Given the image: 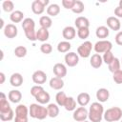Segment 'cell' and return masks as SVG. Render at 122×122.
I'll return each instance as SVG.
<instances>
[{
  "mask_svg": "<svg viewBox=\"0 0 122 122\" xmlns=\"http://www.w3.org/2000/svg\"><path fill=\"white\" fill-rule=\"evenodd\" d=\"M0 28L3 29V30H4V28H5V27H4V20H3V19H1V26H0Z\"/></svg>",
  "mask_w": 122,
  "mask_h": 122,
  "instance_id": "cell-49",
  "label": "cell"
},
{
  "mask_svg": "<svg viewBox=\"0 0 122 122\" xmlns=\"http://www.w3.org/2000/svg\"><path fill=\"white\" fill-rule=\"evenodd\" d=\"M39 24L41 26V28H44V29H49L51 27L52 25V20L50 16H47V15H44V16H41L40 19H39Z\"/></svg>",
  "mask_w": 122,
  "mask_h": 122,
  "instance_id": "cell-29",
  "label": "cell"
},
{
  "mask_svg": "<svg viewBox=\"0 0 122 122\" xmlns=\"http://www.w3.org/2000/svg\"><path fill=\"white\" fill-rule=\"evenodd\" d=\"M71 45L69 41H61L57 45V51L61 53L68 52L71 50Z\"/></svg>",
  "mask_w": 122,
  "mask_h": 122,
  "instance_id": "cell-31",
  "label": "cell"
},
{
  "mask_svg": "<svg viewBox=\"0 0 122 122\" xmlns=\"http://www.w3.org/2000/svg\"><path fill=\"white\" fill-rule=\"evenodd\" d=\"M14 117V112L13 110L11 109L10 111H9L8 112H5V113H0V119L3 121V122H10V120H12Z\"/></svg>",
  "mask_w": 122,
  "mask_h": 122,
  "instance_id": "cell-37",
  "label": "cell"
},
{
  "mask_svg": "<svg viewBox=\"0 0 122 122\" xmlns=\"http://www.w3.org/2000/svg\"><path fill=\"white\" fill-rule=\"evenodd\" d=\"M62 35L66 39V41L72 40L75 37V35H76L75 28L72 27V26H67V27H65L63 29V30H62Z\"/></svg>",
  "mask_w": 122,
  "mask_h": 122,
  "instance_id": "cell-13",
  "label": "cell"
},
{
  "mask_svg": "<svg viewBox=\"0 0 122 122\" xmlns=\"http://www.w3.org/2000/svg\"><path fill=\"white\" fill-rule=\"evenodd\" d=\"M5 82V74L4 72H0V84H3Z\"/></svg>",
  "mask_w": 122,
  "mask_h": 122,
  "instance_id": "cell-48",
  "label": "cell"
},
{
  "mask_svg": "<svg viewBox=\"0 0 122 122\" xmlns=\"http://www.w3.org/2000/svg\"><path fill=\"white\" fill-rule=\"evenodd\" d=\"M29 115L31 118L43 120L47 116H49L48 109H47V107H44L40 104H36V103L30 104V106L29 108Z\"/></svg>",
  "mask_w": 122,
  "mask_h": 122,
  "instance_id": "cell-2",
  "label": "cell"
},
{
  "mask_svg": "<svg viewBox=\"0 0 122 122\" xmlns=\"http://www.w3.org/2000/svg\"><path fill=\"white\" fill-rule=\"evenodd\" d=\"M75 1L76 0H62V6L65 8V9H68V10H71L75 4Z\"/></svg>",
  "mask_w": 122,
  "mask_h": 122,
  "instance_id": "cell-45",
  "label": "cell"
},
{
  "mask_svg": "<svg viewBox=\"0 0 122 122\" xmlns=\"http://www.w3.org/2000/svg\"><path fill=\"white\" fill-rule=\"evenodd\" d=\"M77 35L80 39H87L90 35V30H89V28H82V29H78L77 30Z\"/></svg>",
  "mask_w": 122,
  "mask_h": 122,
  "instance_id": "cell-39",
  "label": "cell"
},
{
  "mask_svg": "<svg viewBox=\"0 0 122 122\" xmlns=\"http://www.w3.org/2000/svg\"><path fill=\"white\" fill-rule=\"evenodd\" d=\"M102 59H103V62L106 63V64H111L112 62V60L114 59V56H113V53L111 51H108V52H105L103 53V56H102Z\"/></svg>",
  "mask_w": 122,
  "mask_h": 122,
  "instance_id": "cell-41",
  "label": "cell"
},
{
  "mask_svg": "<svg viewBox=\"0 0 122 122\" xmlns=\"http://www.w3.org/2000/svg\"><path fill=\"white\" fill-rule=\"evenodd\" d=\"M108 66H109V71L113 73V72H115V71H117L120 70L121 62H120V60L117 57H114V59L112 60V62L111 64H109Z\"/></svg>",
  "mask_w": 122,
  "mask_h": 122,
  "instance_id": "cell-33",
  "label": "cell"
},
{
  "mask_svg": "<svg viewBox=\"0 0 122 122\" xmlns=\"http://www.w3.org/2000/svg\"><path fill=\"white\" fill-rule=\"evenodd\" d=\"M84 10H85L84 3H83L82 1L76 0V1H75V4H74V6H73V8L71 9V11H72V12H74V13L79 14V13L83 12V11H84Z\"/></svg>",
  "mask_w": 122,
  "mask_h": 122,
  "instance_id": "cell-35",
  "label": "cell"
},
{
  "mask_svg": "<svg viewBox=\"0 0 122 122\" xmlns=\"http://www.w3.org/2000/svg\"><path fill=\"white\" fill-rule=\"evenodd\" d=\"M8 98L12 103H19L22 99V93L18 90H11L8 93Z\"/></svg>",
  "mask_w": 122,
  "mask_h": 122,
  "instance_id": "cell-17",
  "label": "cell"
},
{
  "mask_svg": "<svg viewBox=\"0 0 122 122\" xmlns=\"http://www.w3.org/2000/svg\"><path fill=\"white\" fill-rule=\"evenodd\" d=\"M109 34H110V30H109V28L106 26H99L95 30L96 37L100 38L101 40H105V38H107Z\"/></svg>",
  "mask_w": 122,
  "mask_h": 122,
  "instance_id": "cell-19",
  "label": "cell"
},
{
  "mask_svg": "<svg viewBox=\"0 0 122 122\" xmlns=\"http://www.w3.org/2000/svg\"><path fill=\"white\" fill-rule=\"evenodd\" d=\"M120 122H122V118H121V119H120Z\"/></svg>",
  "mask_w": 122,
  "mask_h": 122,
  "instance_id": "cell-51",
  "label": "cell"
},
{
  "mask_svg": "<svg viewBox=\"0 0 122 122\" xmlns=\"http://www.w3.org/2000/svg\"><path fill=\"white\" fill-rule=\"evenodd\" d=\"M22 28L24 30H30V29H35V23H34V20L32 18H25L22 22Z\"/></svg>",
  "mask_w": 122,
  "mask_h": 122,
  "instance_id": "cell-34",
  "label": "cell"
},
{
  "mask_svg": "<svg viewBox=\"0 0 122 122\" xmlns=\"http://www.w3.org/2000/svg\"><path fill=\"white\" fill-rule=\"evenodd\" d=\"M77 103L81 106V107H85L87 106L89 103H90V100H91V96L88 92H81L77 95Z\"/></svg>",
  "mask_w": 122,
  "mask_h": 122,
  "instance_id": "cell-22",
  "label": "cell"
},
{
  "mask_svg": "<svg viewBox=\"0 0 122 122\" xmlns=\"http://www.w3.org/2000/svg\"><path fill=\"white\" fill-rule=\"evenodd\" d=\"M27 48L24 47V46H18L14 49L13 52H14V55L16 57H19V58H22V57H25L26 54H27Z\"/></svg>",
  "mask_w": 122,
  "mask_h": 122,
  "instance_id": "cell-36",
  "label": "cell"
},
{
  "mask_svg": "<svg viewBox=\"0 0 122 122\" xmlns=\"http://www.w3.org/2000/svg\"><path fill=\"white\" fill-rule=\"evenodd\" d=\"M29 108L24 104H19L15 108L14 122H28Z\"/></svg>",
  "mask_w": 122,
  "mask_h": 122,
  "instance_id": "cell-4",
  "label": "cell"
},
{
  "mask_svg": "<svg viewBox=\"0 0 122 122\" xmlns=\"http://www.w3.org/2000/svg\"><path fill=\"white\" fill-rule=\"evenodd\" d=\"M115 42L117 45L122 46V31H118L115 35Z\"/></svg>",
  "mask_w": 122,
  "mask_h": 122,
  "instance_id": "cell-46",
  "label": "cell"
},
{
  "mask_svg": "<svg viewBox=\"0 0 122 122\" xmlns=\"http://www.w3.org/2000/svg\"><path fill=\"white\" fill-rule=\"evenodd\" d=\"M11 110V107L10 103L8 102L6 95L4 92H1V97H0V113H5L8 112L9 111Z\"/></svg>",
  "mask_w": 122,
  "mask_h": 122,
  "instance_id": "cell-16",
  "label": "cell"
},
{
  "mask_svg": "<svg viewBox=\"0 0 122 122\" xmlns=\"http://www.w3.org/2000/svg\"><path fill=\"white\" fill-rule=\"evenodd\" d=\"M83 122H89V121H86V120H85V121H83Z\"/></svg>",
  "mask_w": 122,
  "mask_h": 122,
  "instance_id": "cell-52",
  "label": "cell"
},
{
  "mask_svg": "<svg viewBox=\"0 0 122 122\" xmlns=\"http://www.w3.org/2000/svg\"><path fill=\"white\" fill-rule=\"evenodd\" d=\"M74 25L75 27L78 29H82V28H89L90 27V21L87 17L84 16H78L75 21H74Z\"/></svg>",
  "mask_w": 122,
  "mask_h": 122,
  "instance_id": "cell-23",
  "label": "cell"
},
{
  "mask_svg": "<svg viewBox=\"0 0 122 122\" xmlns=\"http://www.w3.org/2000/svg\"><path fill=\"white\" fill-rule=\"evenodd\" d=\"M32 81L33 83L37 84V85H41V84H44L47 80V74L41 71V70H38V71H35L33 73H32Z\"/></svg>",
  "mask_w": 122,
  "mask_h": 122,
  "instance_id": "cell-11",
  "label": "cell"
},
{
  "mask_svg": "<svg viewBox=\"0 0 122 122\" xmlns=\"http://www.w3.org/2000/svg\"><path fill=\"white\" fill-rule=\"evenodd\" d=\"M47 109H48L49 116L51 117V118H54V117H56L59 114V108H58V105L57 104L51 103V104L48 105Z\"/></svg>",
  "mask_w": 122,
  "mask_h": 122,
  "instance_id": "cell-28",
  "label": "cell"
},
{
  "mask_svg": "<svg viewBox=\"0 0 122 122\" xmlns=\"http://www.w3.org/2000/svg\"><path fill=\"white\" fill-rule=\"evenodd\" d=\"M2 8H3L4 11H6V12H12V11H14V10H13V9H14V4H13V2L10 1V0H6V1H4V2L2 3Z\"/></svg>",
  "mask_w": 122,
  "mask_h": 122,
  "instance_id": "cell-38",
  "label": "cell"
},
{
  "mask_svg": "<svg viewBox=\"0 0 122 122\" xmlns=\"http://www.w3.org/2000/svg\"><path fill=\"white\" fill-rule=\"evenodd\" d=\"M103 118L107 122H116L122 118V110L119 107H112L104 112Z\"/></svg>",
  "mask_w": 122,
  "mask_h": 122,
  "instance_id": "cell-3",
  "label": "cell"
},
{
  "mask_svg": "<svg viewBox=\"0 0 122 122\" xmlns=\"http://www.w3.org/2000/svg\"><path fill=\"white\" fill-rule=\"evenodd\" d=\"M40 51H41L42 53L50 54L52 51V46L51 44H49V43H43L40 46Z\"/></svg>",
  "mask_w": 122,
  "mask_h": 122,
  "instance_id": "cell-42",
  "label": "cell"
},
{
  "mask_svg": "<svg viewBox=\"0 0 122 122\" xmlns=\"http://www.w3.org/2000/svg\"><path fill=\"white\" fill-rule=\"evenodd\" d=\"M10 19L12 23H20L24 20V13L21 10H14L10 13Z\"/></svg>",
  "mask_w": 122,
  "mask_h": 122,
  "instance_id": "cell-26",
  "label": "cell"
},
{
  "mask_svg": "<svg viewBox=\"0 0 122 122\" xmlns=\"http://www.w3.org/2000/svg\"><path fill=\"white\" fill-rule=\"evenodd\" d=\"M114 14L117 18H122V7H116L114 9Z\"/></svg>",
  "mask_w": 122,
  "mask_h": 122,
  "instance_id": "cell-47",
  "label": "cell"
},
{
  "mask_svg": "<svg viewBox=\"0 0 122 122\" xmlns=\"http://www.w3.org/2000/svg\"><path fill=\"white\" fill-rule=\"evenodd\" d=\"M35 99H36V101H37L39 104L43 105V104H48V103L50 102L51 96H50V93L47 92L44 90V91H42V92L35 97Z\"/></svg>",
  "mask_w": 122,
  "mask_h": 122,
  "instance_id": "cell-25",
  "label": "cell"
},
{
  "mask_svg": "<svg viewBox=\"0 0 122 122\" xmlns=\"http://www.w3.org/2000/svg\"><path fill=\"white\" fill-rule=\"evenodd\" d=\"M68 96L66 95V93L64 92H58L55 95V101H56V104L60 107H64L65 105V102L67 100Z\"/></svg>",
  "mask_w": 122,
  "mask_h": 122,
  "instance_id": "cell-32",
  "label": "cell"
},
{
  "mask_svg": "<svg viewBox=\"0 0 122 122\" xmlns=\"http://www.w3.org/2000/svg\"><path fill=\"white\" fill-rule=\"evenodd\" d=\"M119 7H122V0L119 1Z\"/></svg>",
  "mask_w": 122,
  "mask_h": 122,
  "instance_id": "cell-50",
  "label": "cell"
},
{
  "mask_svg": "<svg viewBox=\"0 0 122 122\" xmlns=\"http://www.w3.org/2000/svg\"><path fill=\"white\" fill-rule=\"evenodd\" d=\"M10 83L12 87H20L23 84V76L19 72L12 73L10 77Z\"/></svg>",
  "mask_w": 122,
  "mask_h": 122,
  "instance_id": "cell-14",
  "label": "cell"
},
{
  "mask_svg": "<svg viewBox=\"0 0 122 122\" xmlns=\"http://www.w3.org/2000/svg\"><path fill=\"white\" fill-rule=\"evenodd\" d=\"M93 45L90 41H85L77 48V54L82 58H88L91 55Z\"/></svg>",
  "mask_w": 122,
  "mask_h": 122,
  "instance_id": "cell-6",
  "label": "cell"
},
{
  "mask_svg": "<svg viewBox=\"0 0 122 122\" xmlns=\"http://www.w3.org/2000/svg\"><path fill=\"white\" fill-rule=\"evenodd\" d=\"M102 63H103V59H102V56L99 53H94V54L92 55V57L90 59V64L92 68L99 69L102 66Z\"/></svg>",
  "mask_w": 122,
  "mask_h": 122,
  "instance_id": "cell-18",
  "label": "cell"
},
{
  "mask_svg": "<svg viewBox=\"0 0 122 122\" xmlns=\"http://www.w3.org/2000/svg\"><path fill=\"white\" fill-rule=\"evenodd\" d=\"M64 108L69 111V112H71V111H74L76 109V101L73 97L71 96H69L65 102V105H64Z\"/></svg>",
  "mask_w": 122,
  "mask_h": 122,
  "instance_id": "cell-30",
  "label": "cell"
},
{
  "mask_svg": "<svg viewBox=\"0 0 122 122\" xmlns=\"http://www.w3.org/2000/svg\"><path fill=\"white\" fill-rule=\"evenodd\" d=\"M104 114V108L100 102H93L92 103L89 109L88 118L91 122H101Z\"/></svg>",
  "mask_w": 122,
  "mask_h": 122,
  "instance_id": "cell-1",
  "label": "cell"
},
{
  "mask_svg": "<svg viewBox=\"0 0 122 122\" xmlns=\"http://www.w3.org/2000/svg\"><path fill=\"white\" fill-rule=\"evenodd\" d=\"M88 114H89V111L85 107L80 106L79 108H76L73 111L72 118L77 122H83L88 118Z\"/></svg>",
  "mask_w": 122,
  "mask_h": 122,
  "instance_id": "cell-7",
  "label": "cell"
},
{
  "mask_svg": "<svg viewBox=\"0 0 122 122\" xmlns=\"http://www.w3.org/2000/svg\"><path fill=\"white\" fill-rule=\"evenodd\" d=\"M3 30H4V35L7 38H10V39L16 37L17 34H18V29H17V27L14 24H8V25H6Z\"/></svg>",
  "mask_w": 122,
  "mask_h": 122,
  "instance_id": "cell-9",
  "label": "cell"
},
{
  "mask_svg": "<svg viewBox=\"0 0 122 122\" xmlns=\"http://www.w3.org/2000/svg\"><path fill=\"white\" fill-rule=\"evenodd\" d=\"M31 10L34 14H42L45 10V7L40 2V0H35L31 3Z\"/></svg>",
  "mask_w": 122,
  "mask_h": 122,
  "instance_id": "cell-24",
  "label": "cell"
},
{
  "mask_svg": "<svg viewBox=\"0 0 122 122\" xmlns=\"http://www.w3.org/2000/svg\"><path fill=\"white\" fill-rule=\"evenodd\" d=\"M26 37L30 40V41H36V30L35 29H30V30H24Z\"/></svg>",
  "mask_w": 122,
  "mask_h": 122,
  "instance_id": "cell-40",
  "label": "cell"
},
{
  "mask_svg": "<svg viewBox=\"0 0 122 122\" xmlns=\"http://www.w3.org/2000/svg\"><path fill=\"white\" fill-rule=\"evenodd\" d=\"M107 26L112 30H119L121 28V22L116 16H110L107 18Z\"/></svg>",
  "mask_w": 122,
  "mask_h": 122,
  "instance_id": "cell-10",
  "label": "cell"
},
{
  "mask_svg": "<svg viewBox=\"0 0 122 122\" xmlns=\"http://www.w3.org/2000/svg\"><path fill=\"white\" fill-rule=\"evenodd\" d=\"M42 91H44L43 87L41 85H35V86H32L31 89H30V94L35 98Z\"/></svg>",
  "mask_w": 122,
  "mask_h": 122,
  "instance_id": "cell-43",
  "label": "cell"
},
{
  "mask_svg": "<svg viewBox=\"0 0 122 122\" xmlns=\"http://www.w3.org/2000/svg\"><path fill=\"white\" fill-rule=\"evenodd\" d=\"M109 97H110V92L107 89L101 88V89L97 90V92H96V99L100 103H104V102L108 101Z\"/></svg>",
  "mask_w": 122,
  "mask_h": 122,
  "instance_id": "cell-15",
  "label": "cell"
},
{
  "mask_svg": "<svg viewBox=\"0 0 122 122\" xmlns=\"http://www.w3.org/2000/svg\"><path fill=\"white\" fill-rule=\"evenodd\" d=\"M49 37H50V32L47 29L40 28V29H38V30H36V39L38 41L46 43V41L49 39Z\"/></svg>",
  "mask_w": 122,
  "mask_h": 122,
  "instance_id": "cell-20",
  "label": "cell"
},
{
  "mask_svg": "<svg viewBox=\"0 0 122 122\" xmlns=\"http://www.w3.org/2000/svg\"><path fill=\"white\" fill-rule=\"evenodd\" d=\"M50 87L53 90L59 91L64 87V81H63L62 78H59V77H56V76L52 77L50 80Z\"/></svg>",
  "mask_w": 122,
  "mask_h": 122,
  "instance_id": "cell-21",
  "label": "cell"
},
{
  "mask_svg": "<svg viewBox=\"0 0 122 122\" xmlns=\"http://www.w3.org/2000/svg\"><path fill=\"white\" fill-rule=\"evenodd\" d=\"M59 12H60V7L58 4L52 3V4H50L47 8V13L50 16H56L59 14Z\"/></svg>",
  "mask_w": 122,
  "mask_h": 122,
  "instance_id": "cell-27",
  "label": "cell"
},
{
  "mask_svg": "<svg viewBox=\"0 0 122 122\" xmlns=\"http://www.w3.org/2000/svg\"><path fill=\"white\" fill-rule=\"evenodd\" d=\"M112 79L116 84H122V71L119 70L112 74Z\"/></svg>",
  "mask_w": 122,
  "mask_h": 122,
  "instance_id": "cell-44",
  "label": "cell"
},
{
  "mask_svg": "<svg viewBox=\"0 0 122 122\" xmlns=\"http://www.w3.org/2000/svg\"><path fill=\"white\" fill-rule=\"evenodd\" d=\"M112 44L109 40H99L93 46V49H94L95 52L96 53H99V54L100 53H105V52L111 51H112Z\"/></svg>",
  "mask_w": 122,
  "mask_h": 122,
  "instance_id": "cell-5",
  "label": "cell"
},
{
  "mask_svg": "<svg viewBox=\"0 0 122 122\" xmlns=\"http://www.w3.org/2000/svg\"><path fill=\"white\" fill-rule=\"evenodd\" d=\"M120 62H121V63H122V59H121V61H120Z\"/></svg>",
  "mask_w": 122,
  "mask_h": 122,
  "instance_id": "cell-53",
  "label": "cell"
},
{
  "mask_svg": "<svg viewBox=\"0 0 122 122\" xmlns=\"http://www.w3.org/2000/svg\"><path fill=\"white\" fill-rule=\"evenodd\" d=\"M65 63L67 66L69 67H75L78 62H79V55L73 51H71V52H68L66 53L65 57Z\"/></svg>",
  "mask_w": 122,
  "mask_h": 122,
  "instance_id": "cell-8",
  "label": "cell"
},
{
  "mask_svg": "<svg viewBox=\"0 0 122 122\" xmlns=\"http://www.w3.org/2000/svg\"><path fill=\"white\" fill-rule=\"evenodd\" d=\"M52 71H53L54 75L56 77H59V78H63L67 75V68L62 63H56L53 66Z\"/></svg>",
  "mask_w": 122,
  "mask_h": 122,
  "instance_id": "cell-12",
  "label": "cell"
}]
</instances>
